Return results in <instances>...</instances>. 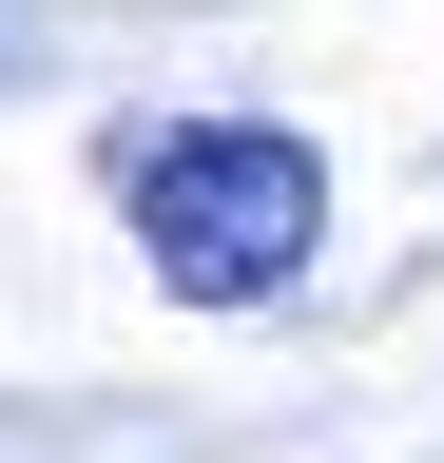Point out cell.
Wrapping results in <instances>:
<instances>
[{"label": "cell", "instance_id": "1", "mask_svg": "<svg viewBox=\"0 0 444 463\" xmlns=\"http://www.w3.org/2000/svg\"><path fill=\"white\" fill-rule=\"evenodd\" d=\"M136 251L155 289H194V309H270L309 251H328V155L270 136V116H194V136H136Z\"/></svg>", "mask_w": 444, "mask_h": 463}]
</instances>
